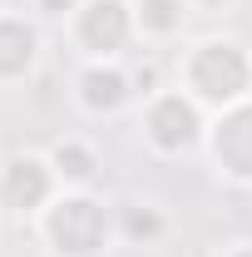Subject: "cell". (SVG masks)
<instances>
[{
  "instance_id": "cell-1",
  "label": "cell",
  "mask_w": 252,
  "mask_h": 257,
  "mask_svg": "<svg viewBox=\"0 0 252 257\" xmlns=\"http://www.w3.org/2000/svg\"><path fill=\"white\" fill-rule=\"evenodd\" d=\"M30 232L50 257H109L119 247V203L94 188H60L30 218Z\"/></svg>"
},
{
  "instance_id": "cell-2",
  "label": "cell",
  "mask_w": 252,
  "mask_h": 257,
  "mask_svg": "<svg viewBox=\"0 0 252 257\" xmlns=\"http://www.w3.org/2000/svg\"><path fill=\"white\" fill-rule=\"evenodd\" d=\"M173 84L193 94L208 114H222L227 104L252 94V50L237 40V35H198L178 50V64H173Z\"/></svg>"
},
{
  "instance_id": "cell-3",
  "label": "cell",
  "mask_w": 252,
  "mask_h": 257,
  "mask_svg": "<svg viewBox=\"0 0 252 257\" xmlns=\"http://www.w3.org/2000/svg\"><path fill=\"white\" fill-rule=\"evenodd\" d=\"M208 109L193 94H183L178 84H158L139 99L134 109V134L144 144V154L158 163H178L188 154H203L208 144Z\"/></svg>"
},
{
  "instance_id": "cell-4",
  "label": "cell",
  "mask_w": 252,
  "mask_h": 257,
  "mask_svg": "<svg viewBox=\"0 0 252 257\" xmlns=\"http://www.w3.org/2000/svg\"><path fill=\"white\" fill-rule=\"evenodd\" d=\"M74 64L79 60H129L139 45L134 30V0H79V10L60 25Z\"/></svg>"
},
{
  "instance_id": "cell-5",
  "label": "cell",
  "mask_w": 252,
  "mask_h": 257,
  "mask_svg": "<svg viewBox=\"0 0 252 257\" xmlns=\"http://www.w3.org/2000/svg\"><path fill=\"white\" fill-rule=\"evenodd\" d=\"M139 79L129 60H79L74 64V79H69V104L79 119L89 124H109V119H124L129 109H139Z\"/></svg>"
},
{
  "instance_id": "cell-6",
  "label": "cell",
  "mask_w": 252,
  "mask_h": 257,
  "mask_svg": "<svg viewBox=\"0 0 252 257\" xmlns=\"http://www.w3.org/2000/svg\"><path fill=\"white\" fill-rule=\"evenodd\" d=\"M208 168L232 188H252V94L208 119Z\"/></svg>"
},
{
  "instance_id": "cell-7",
  "label": "cell",
  "mask_w": 252,
  "mask_h": 257,
  "mask_svg": "<svg viewBox=\"0 0 252 257\" xmlns=\"http://www.w3.org/2000/svg\"><path fill=\"white\" fill-rule=\"evenodd\" d=\"M55 193H60V178L45 149H15L0 159V213L30 223Z\"/></svg>"
},
{
  "instance_id": "cell-8",
  "label": "cell",
  "mask_w": 252,
  "mask_h": 257,
  "mask_svg": "<svg viewBox=\"0 0 252 257\" xmlns=\"http://www.w3.org/2000/svg\"><path fill=\"white\" fill-rule=\"evenodd\" d=\"M45 60V25L30 10H0V89L30 84Z\"/></svg>"
},
{
  "instance_id": "cell-9",
  "label": "cell",
  "mask_w": 252,
  "mask_h": 257,
  "mask_svg": "<svg viewBox=\"0 0 252 257\" xmlns=\"http://www.w3.org/2000/svg\"><path fill=\"white\" fill-rule=\"evenodd\" d=\"M45 154L55 163V178L60 188H94L99 183V168H104V154L89 134H60L45 144Z\"/></svg>"
},
{
  "instance_id": "cell-10",
  "label": "cell",
  "mask_w": 252,
  "mask_h": 257,
  "mask_svg": "<svg viewBox=\"0 0 252 257\" xmlns=\"http://www.w3.org/2000/svg\"><path fill=\"white\" fill-rule=\"evenodd\" d=\"M198 15L193 0H134V30L139 45H178Z\"/></svg>"
},
{
  "instance_id": "cell-11",
  "label": "cell",
  "mask_w": 252,
  "mask_h": 257,
  "mask_svg": "<svg viewBox=\"0 0 252 257\" xmlns=\"http://www.w3.org/2000/svg\"><path fill=\"white\" fill-rule=\"evenodd\" d=\"M163 232H168V213H163V203H154V198H129V203H119V242L154 247Z\"/></svg>"
},
{
  "instance_id": "cell-12",
  "label": "cell",
  "mask_w": 252,
  "mask_h": 257,
  "mask_svg": "<svg viewBox=\"0 0 252 257\" xmlns=\"http://www.w3.org/2000/svg\"><path fill=\"white\" fill-rule=\"evenodd\" d=\"M25 10H30L40 25H64L79 10V0H25Z\"/></svg>"
},
{
  "instance_id": "cell-13",
  "label": "cell",
  "mask_w": 252,
  "mask_h": 257,
  "mask_svg": "<svg viewBox=\"0 0 252 257\" xmlns=\"http://www.w3.org/2000/svg\"><path fill=\"white\" fill-rule=\"evenodd\" d=\"M232 5H237V0H193V10H198V15H227Z\"/></svg>"
},
{
  "instance_id": "cell-14",
  "label": "cell",
  "mask_w": 252,
  "mask_h": 257,
  "mask_svg": "<svg viewBox=\"0 0 252 257\" xmlns=\"http://www.w3.org/2000/svg\"><path fill=\"white\" fill-rule=\"evenodd\" d=\"M213 257H252V242H247V237H237V242H222Z\"/></svg>"
}]
</instances>
